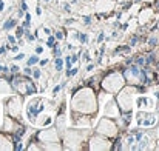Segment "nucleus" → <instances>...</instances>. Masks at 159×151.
Here are the masks:
<instances>
[{
	"mask_svg": "<svg viewBox=\"0 0 159 151\" xmlns=\"http://www.w3.org/2000/svg\"><path fill=\"white\" fill-rule=\"evenodd\" d=\"M16 20H9V22H6L5 25H3V29H11V28H14L16 26Z\"/></svg>",
	"mask_w": 159,
	"mask_h": 151,
	"instance_id": "f257e3e1",
	"label": "nucleus"
},
{
	"mask_svg": "<svg viewBox=\"0 0 159 151\" xmlns=\"http://www.w3.org/2000/svg\"><path fill=\"white\" fill-rule=\"evenodd\" d=\"M62 65H63L62 59H60V57H57V59H56V68H57V71H60V69H62Z\"/></svg>",
	"mask_w": 159,
	"mask_h": 151,
	"instance_id": "f03ea898",
	"label": "nucleus"
},
{
	"mask_svg": "<svg viewBox=\"0 0 159 151\" xmlns=\"http://www.w3.org/2000/svg\"><path fill=\"white\" fill-rule=\"evenodd\" d=\"M37 62H39V59H37V57L34 56V57H31V59L28 60V65H36Z\"/></svg>",
	"mask_w": 159,
	"mask_h": 151,
	"instance_id": "7ed1b4c3",
	"label": "nucleus"
},
{
	"mask_svg": "<svg viewBox=\"0 0 159 151\" xmlns=\"http://www.w3.org/2000/svg\"><path fill=\"white\" fill-rule=\"evenodd\" d=\"M76 73H77V69H76V68H74V69H71V71H70V69H68V73H66V76H68V77H70V76H74V74H76Z\"/></svg>",
	"mask_w": 159,
	"mask_h": 151,
	"instance_id": "20e7f679",
	"label": "nucleus"
},
{
	"mask_svg": "<svg viewBox=\"0 0 159 151\" xmlns=\"http://www.w3.org/2000/svg\"><path fill=\"white\" fill-rule=\"evenodd\" d=\"M23 36V28H19L17 29V37H22Z\"/></svg>",
	"mask_w": 159,
	"mask_h": 151,
	"instance_id": "39448f33",
	"label": "nucleus"
},
{
	"mask_svg": "<svg viewBox=\"0 0 159 151\" xmlns=\"http://www.w3.org/2000/svg\"><path fill=\"white\" fill-rule=\"evenodd\" d=\"M23 57H25V54H23V52H20V54H17V56H16V60H22Z\"/></svg>",
	"mask_w": 159,
	"mask_h": 151,
	"instance_id": "423d86ee",
	"label": "nucleus"
},
{
	"mask_svg": "<svg viewBox=\"0 0 159 151\" xmlns=\"http://www.w3.org/2000/svg\"><path fill=\"white\" fill-rule=\"evenodd\" d=\"M79 40H80V42H87V36H85V34L79 36Z\"/></svg>",
	"mask_w": 159,
	"mask_h": 151,
	"instance_id": "0eeeda50",
	"label": "nucleus"
},
{
	"mask_svg": "<svg viewBox=\"0 0 159 151\" xmlns=\"http://www.w3.org/2000/svg\"><path fill=\"white\" fill-rule=\"evenodd\" d=\"M53 42H54V39H53V37H50V39H48V47H54Z\"/></svg>",
	"mask_w": 159,
	"mask_h": 151,
	"instance_id": "6e6552de",
	"label": "nucleus"
},
{
	"mask_svg": "<svg viewBox=\"0 0 159 151\" xmlns=\"http://www.w3.org/2000/svg\"><path fill=\"white\" fill-rule=\"evenodd\" d=\"M136 42H138V37H133V39H131V42H130V45L133 47V45H134Z\"/></svg>",
	"mask_w": 159,
	"mask_h": 151,
	"instance_id": "1a4fd4ad",
	"label": "nucleus"
},
{
	"mask_svg": "<svg viewBox=\"0 0 159 151\" xmlns=\"http://www.w3.org/2000/svg\"><path fill=\"white\" fill-rule=\"evenodd\" d=\"M8 40H9V42H11V43H14V42H16V39H14V37H12V36H8Z\"/></svg>",
	"mask_w": 159,
	"mask_h": 151,
	"instance_id": "9d476101",
	"label": "nucleus"
},
{
	"mask_svg": "<svg viewBox=\"0 0 159 151\" xmlns=\"http://www.w3.org/2000/svg\"><path fill=\"white\" fill-rule=\"evenodd\" d=\"M34 77L39 79V77H40V71H34Z\"/></svg>",
	"mask_w": 159,
	"mask_h": 151,
	"instance_id": "9b49d317",
	"label": "nucleus"
},
{
	"mask_svg": "<svg viewBox=\"0 0 159 151\" xmlns=\"http://www.w3.org/2000/svg\"><path fill=\"white\" fill-rule=\"evenodd\" d=\"M11 71H12V73H17V71H19V68H17V66H16V65H14V66H12V68H11Z\"/></svg>",
	"mask_w": 159,
	"mask_h": 151,
	"instance_id": "f8f14e48",
	"label": "nucleus"
},
{
	"mask_svg": "<svg viewBox=\"0 0 159 151\" xmlns=\"http://www.w3.org/2000/svg\"><path fill=\"white\" fill-rule=\"evenodd\" d=\"M22 11H26V3H25V2L22 3Z\"/></svg>",
	"mask_w": 159,
	"mask_h": 151,
	"instance_id": "ddd939ff",
	"label": "nucleus"
},
{
	"mask_svg": "<svg viewBox=\"0 0 159 151\" xmlns=\"http://www.w3.org/2000/svg\"><path fill=\"white\" fill-rule=\"evenodd\" d=\"M156 43V39H150V45H155Z\"/></svg>",
	"mask_w": 159,
	"mask_h": 151,
	"instance_id": "4468645a",
	"label": "nucleus"
},
{
	"mask_svg": "<svg viewBox=\"0 0 159 151\" xmlns=\"http://www.w3.org/2000/svg\"><path fill=\"white\" fill-rule=\"evenodd\" d=\"M25 73H26V74H31V73H33V71H31V69H30V68H25Z\"/></svg>",
	"mask_w": 159,
	"mask_h": 151,
	"instance_id": "2eb2a0df",
	"label": "nucleus"
},
{
	"mask_svg": "<svg viewBox=\"0 0 159 151\" xmlns=\"http://www.w3.org/2000/svg\"><path fill=\"white\" fill-rule=\"evenodd\" d=\"M2 71H8V68H5V66H2V65H0V73H2Z\"/></svg>",
	"mask_w": 159,
	"mask_h": 151,
	"instance_id": "dca6fc26",
	"label": "nucleus"
},
{
	"mask_svg": "<svg viewBox=\"0 0 159 151\" xmlns=\"http://www.w3.org/2000/svg\"><path fill=\"white\" fill-rule=\"evenodd\" d=\"M3 52H5V47H3V48H0V56H2Z\"/></svg>",
	"mask_w": 159,
	"mask_h": 151,
	"instance_id": "f3484780",
	"label": "nucleus"
}]
</instances>
